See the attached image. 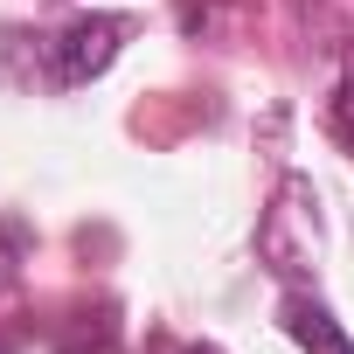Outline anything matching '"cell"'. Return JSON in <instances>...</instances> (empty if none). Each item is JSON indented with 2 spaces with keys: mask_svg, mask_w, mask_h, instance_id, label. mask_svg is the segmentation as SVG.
Here are the masks:
<instances>
[{
  "mask_svg": "<svg viewBox=\"0 0 354 354\" xmlns=\"http://www.w3.org/2000/svg\"><path fill=\"white\" fill-rule=\"evenodd\" d=\"M188 354H223V347H188Z\"/></svg>",
  "mask_w": 354,
  "mask_h": 354,
  "instance_id": "5",
  "label": "cell"
},
{
  "mask_svg": "<svg viewBox=\"0 0 354 354\" xmlns=\"http://www.w3.org/2000/svg\"><path fill=\"white\" fill-rule=\"evenodd\" d=\"M333 118H340V139H347V146H354V91H347V97H340V111H333Z\"/></svg>",
  "mask_w": 354,
  "mask_h": 354,
  "instance_id": "3",
  "label": "cell"
},
{
  "mask_svg": "<svg viewBox=\"0 0 354 354\" xmlns=\"http://www.w3.org/2000/svg\"><path fill=\"white\" fill-rule=\"evenodd\" d=\"M285 333H292L306 354H354V340L340 333V319H333L319 299H306V292L285 299Z\"/></svg>",
  "mask_w": 354,
  "mask_h": 354,
  "instance_id": "2",
  "label": "cell"
},
{
  "mask_svg": "<svg viewBox=\"0 0 354 354\" xmlns=\"http://www.w3.org/2000/svg\"><path fill=\"white\" fill-rule=\"evenodd\" d=\"M8 278H15V264H8V250H0V285H8Z\"/></svg>",
  "mask_w": 354,
  "mask_h": 354,
  "instance_id": "4",
  "label": "cell"
},
{
  "mask_svg": "<svg viewBox=\"0 0 354 354\" xmlns=\"http://www.w3.org/2000/svg\"><path fill=\"white\" fill-rule=\"evenodd\" d=\"M118 42H125V21H118V15L70 21V28L56 35V84H91L97 70H111Z\"/></svg>",
  "mask_w": 354,
  "mask_h": 354,
  "instance_id": "1",
  "label": "cell"
}]
</instances>
